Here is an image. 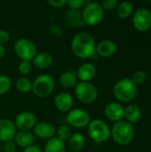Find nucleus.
I'll return each mask as SVG.
<instances>
[{
	"instance_id": "1",
	"label": "nucleus",
	"mask_w": 151,
	"mask_h": 152,
	"mask_svg": "<svg viewBox=\"0 0 151 152\" xmlns=\"http://www.w3.org/2000/svg\"><path fill=\"white\" fill-rule=\"evenodd\" d=\"M72 52L79 58L86 59L93 56L96 51L93 37L85 31L77 33L71 41Z\"/></svg>"
},
{
	"instance_id": "2",
	"label": "nucleus",
	"mask_w": 151,
	"mask_h": 152,
	"mask_svg": "<svg viewBox=\"0 0 151 152\" xmlns=\"http://www.w3.org/2000/svg\"><path fill=\"white\" fill-rule=\"evenodd\" d=\"M114 141L119 145H128L133 139L134 130L131 123L127 121L116 122L111 131Z\"/></svg>"
},
{
	"instance_id": "3",
	"label": "nucleus",
	"mask_w": 151,
	"mask_h": 152,
	"mask_svg": "<svg viewBox=\"0 0 151 152\" xmlns=\"http://www.w3.org/2000/svg\"><path fill=\"white\" fill-rule=\"evenodd\" d=\"M55 82L52 76L48 74H42L36 77L32 83V92L33 94L39 97L44 98L49 96L54 89Z\"/></svg>"
},
{
	"instance_id": "4",
	"label": "nucleus",
	"mask_w": 151,
	"mask_h": 152,
	"mask_svg": "<svg viewBox=\"0 0 151 152\" xmlns=\"http://www.w3.org/2000/svg\"><path fill=\"white\" fill-rule=\"evenodd\" d=\"M136 93V86L129 78L120 79L114 86V94L116 98L124 102L132 101L135 97Z\"/></svg>"
},
{
	"instance_id": "5",
	"label": "nucleus",
	"mask_w": 151,
	"mask_h": 152,
	"mask_svg": "<svg viewBox=\"0 0 151 152\" xmlns=\"http://www.w3.org/2000/svg\"><path fill=\"white\" fill-rule=\"evenodd\" d=\"M104 16L103 7L101 4L96 2H91L84 8L82 12V17L84 22L90 26H94L99 24Z\"/></svg>"
},
{
	"instance_id": "6",
	"label": "nucleus",
	"mask_w": 151,
	"mask_h": 152,
	"mask_svg": "<svg viewBox=\"0 0 151 152\" xmlns=\"http://www.w3.org/2000/svg\"><path fill=\"white\" fill-rule=\"evenodd\" d=\"M90 137L96 142H103L110 137V130L108 125L101 119H93L88 124Z\"/></svg>"
},
{
	"instance_id": "7",
	"label": "nucleus",
	"mask_w": 151,
	"mask_h": 152,
	"mask_svg": "<svg viewBox=\"0 0 151 152\" xmlns=\"http://www.w3.org/2000/svg\"><path fill=\"white\" fill-rule=\"evenodd\" d=\"M75 94L77 98L84 103H92L98 96V91L95 86L90 82L83 81H80L75 86Z\"/></svg>"
},
{
	"instance_id": "8",
	"label": "nucleus",
	"mask_w": 151,
	"mask_h": 152,
	"mask_svg": "<svg viewBox=\"0 0 151 152\" xmlns=\"http://www.w3.org/2000/svg\"><path fill=\"white\" fill-rule=\"evenodd\" d=\"M14 51L21 61H29L36 54L35 44L28 38H19L14 44Z\"/></svg>"
},
{
	"instance_id": "9",
	"label": "nucleus",
	"mask_w": 151,
	"mask_h": 152,
	"mask_svg": "<svg viewBox=\"0 0 151 152\" xmlns=\"http://www.w3.org/2000/svg\"><path fill=\"white\" fill-rule=\"evenodd\" d=\"M68 123L74 127H84L90 123V116L82 109H73L67 115Z\"/></svg>"
},
{
	"instance_id": "10",
	"label": "nucleus",
	"mask_w": 151,
	"mask_h": 152,
	"mask_svg": "<svg viewBox=\"0 0 151 152\" xmlns=\"http://www.w3.org/2000/svg\"><path fill=\"white\" fill-rule=\"evenodd\" d=\"M36 124V118L34 113L30 111H22L15 118V127L20 131H29Z\"/></svg>"
},
{
	"instance_id": "11",
	"label": "nucleus",
	"mask_w": 151,
	"mask_h": 152,
	"mask_svg": "<svg viewBox=\"0 0 151 152\" xmlns=\"http://www.w3.org/2000/svg\"><path fill=\"white\" fill-rule=\"evenodd\" d=\"M133 22L137 30H148L151 27V12L147 9L138 10L133 15Z\"/></svg>"
},
{
	"instance_id": "12",
	"label": "nucleus",
	"mask_w": 151,
	"mask_h": 152,
	"mask_svg": "<svg viewBox=\"0 0 151 152\" xmlns=\"http://www.w3.org/2000/svg\"><path fill=\"white\" fill-rule=\"evenodd\" d=\"M33 132H34V134L38 138L49 140L54 137L55 127L53 124L49 122L42 121L35 125V126L33 127Z\"/></svg>"
},
{
	"instance_id": "13",
	"label": "nucleus",
	"mask_w": 151,
	"mask_h": 152,
	"mask_svg": "<svg viewBox=\"0 0 151 152\" xmlns=\"http://www.w3.org/2000/svg\"><path fill=\"white\" fill-rule=\"evenodd\" d=\"M16 134L14 123L8 118H0V142L11 141Z\"/></svg>"
},
{
	"instance_id": "14",
	"label": "nucleus",
	"mask_w": 151,
	"mask_h": 152,
	"mask_svg": "<svg viewBox=\"0 0 151 152\" xmlns=\"http://www.w3.org/2000/svg\"><path fill=\"white\" fill-rule=\"evenodd\" d=\"M74 104V100L71 94L66 92H61L56 94L54 98V105L60 111L65 112L71 110Z\"/></svg>"
},
{
	"instance_id": "15",
	"label": "nucleus",
	"mask_w": 151,
	"mask_h": 152,
	"mask_svg": "<svg viewBox=\"0 0 151 152\" xmlns=\"http://www.w3.org/2000/svg\"><path fill=\"white\" fill-rule=\"evenodd\" d=\"M104 112H105L106 117L109 120L118 122L124 117L125 109L123 108L121 104L117 102H110L105 107Z\"/></svg>"
},
{
	"instance_id": "16",
	"label": "nucleus",
	"mask_w": 151,
	"mask_h": 152,
	"mask_svg": "<svg viewBox=\"0 0 151 152\" xmlns=\"http://www.w3.org/2000/svg\"><path fill=\"white\" fill-rule=\"evenodd\" d=\"M65 20L66 23L72 28L81 27L85 24L82 17V12L79 10H75V9H69L66 12Z\"/></svg>"
},
{
	"instance_id": "17",
	"label": "nucleus",
	"mask_w": 151,
	"mask_h": 152,
	"mask_svg": "<svg viewBox=\"0 0 151 152\" xmlns=\"http://www.w3.org/2000/svg\"><path fill=\"white\" fill-rule=\"evenodd\" d=\"M96 74V69L95 67L91 63H84L81 66H79L77 77L83 82H89L92 80Z\"/></svg>"
},
{
	"instance_id": "18",
	"label": "nucleus",
	"mask_w": 151,
	"mask_h": 152,
	"mask_svg": "<svg viewBox=\"0 0 151 152\" xmlns=\"http://www.w3.org/2000/svg\"><path fill=\"white\" fill-rule=\"evenodd\" d=\"M53 61V58L52 54L46 52H42L37 54L33 58V64L38 68V69H47L52 66Z\"/></svg>"
},
{
	"instance_id": "19",
	"label": "nucleus",
	"mask_w": 151,
	"mask_h": 152,
	"mask_svg": "<svg viewBox=\"0 0 151 152\" xmlns=\"http://www.w3.org/2000/svg\"><path fill=\"white\" fill-rule=\"evenodd\" d=\"M96 51L101 56L109 57V56H112L116 53L117 45L111 40H102L97 45Z\"/></svg>"
},
{
	"instance_id": "20",
	"label": "nucleus",
	"mask_w": 151,
	"mask_h": 152,
	"mask_svg": "<svg viewBox=\"0 0 151 152\" xmlns=\"http://www.w3.org/2000/svg\"><path fill=\"white\" fill-rule=\"evenodd\" d=\"M14 142L16 145L27 148L32 145L34 142V135L29 131H20L14 136Z\"/></svg>"
},
{
	"instance_id": "21",
	"label": "nucleus",
	"mask_w": 151,
	"mask_h": 152,
	"mask_svg": "<svg viewBox=\"0 0 151 152\" xmlns=\"http://www.w3.org/2000/svg\"><path fill=\"white\" fill-rule=\"evenodd\" d=\"M44 152H66L64 142L58 137H53L47 141L44 146Z\"/></svg>"
},
{
	"instance_id": "22",
	"label": "nucleus",
	"mask_w": 151,
	"mask_h": 152,
	"mask_svg": "<svg viewBox=\"0 0 151 152\" xmlns=\"http://www.w3.org/2000/svg\"><path fill=\"white\" fill-rule=\"evenodd\" d=\"M85 140L82 134L76 133L69 139V146L72 151L79 152L85 146Z\"/></svg>"
},
{
	"instance_id": "23",
	"label": "nucleus",
	"mask_w": 151,
	"mask_h": 152,
	"mask_svg": "<svg viewBox=\"0 0 151 152\" xmlns=\"http://www.w3.org/2000/svg\"><path fill=\"white\" fill-rule=\"evenodd\" d=\"M60 83L63 87L66 88H71L77 86V74H75L72 71H66L63 72L60 76Z\"/></svg>"
},
{
	"instance_id": "24",
	"label": "nucleus",
	"mask_w": 151,
	"mask_h": 152,
	"mask_svg": "<svg viewBox=\"0 0 151 152\" xmlns=\"http://www.w3.org/2000/svg\"><path fill=\"white\" fill-rule=\"evenodd\" d=\"M124 117L129 123H136L141 118V110L136 105H129L125 110Z\"/></svg>"
},
{
	"instance_id": "25",
	"label": "nucleus",
	"mask_w": 151,
	"mask_h": 152,
	"mask_svg": "<svg viewBox=\"0 0 151 152\" xmlns=\"http://www.w3.org/2000/svg\"><path fill=\"white\" fill-rule=\"evenodd\" d=\"M117 15L120 18H127L133 12V5L129 2H122L117 6Z\"/></svg>"
},
{
	"instance_id": "26",
	"label": "nucleus",
	"mask_w": 151,
	"mask_h": 152,
	"mask_svg": "<svg viewBox=\"0 0 151 152\" xmlns=\"http://www.w3.org/2000/svg\"><path fill=\"white\" fill-rule=\"evenodd\" d=\"M16 87L21 93H28L32 88V83L27 77H20L16 81Z\"/></svg>"
},
{
	"instance_id": "27",
	"label": "nucleus",
	"mask_w": 151,
	"mask_h": 152,
	"mask_svg": "<svg viewBox=\"0 0 151 152\" xmlns=\"http://www.w3.org/2000/svg\"><path fill=\"white\" fill-rule=\"evenodd\" d=\"M72 135V130L69 126L67 125H61L57 131V137L61 140L62 142L69 140L70 136Z\"/></svg>"
},
{
	"instance_id": "28",
	"label": "nucleus",
	"mask_w": 151,
	"mask_h": 152,
	"mask_svg": "<svg viewBox=\"0 0 151 152\" xmlns=\"http://www.w3.org/2000/svg\"><path fill=\"white\" fill-rule=\"evenodd\" d=\"M12 86L11 78L5 75H0V95L8 92Z\"/></svg>"
},
{
	"instance_id": "29",
	"label": "nucleus",
	"mask_w": 151,
	"mask_h": 152,
	"mask_svg": "<svg viewBox=\"0 0 151 152\" xmlns=\"http://www.w3.org/2000/svg\"><path fill=\"white\" fill-rule=\"evenodd\" d=\"M147 78V76L145 74V72L142 71V70H137L133 73V77H132V81L133 83L136 86V85H142L145 82Z\"/></svg>"
},
{
	"instance_id": "30",
	"label": "nucleus",
	"mask_w": 151,
	"mask_h": 152,
	"mask_svg": "<svg viewBox=\"0 0 151 152\" xmlns=\"http://www.w3.org/2000/svg\"><path fill=\"white\" fill-rule=\"evenodd\" d=\"M18 69L20 74L28 75V73H30L32 69V64L30 63L29 61H20L18 66Z\"/></svg>"
},
{
	"instance_id": "31",
	"label": "nucleus",
	"mask_w": 151,
	"mask_h": 152,
	"mask_svg": "<svg viewBox=\"0 0 151 152\" xmlns=\"http://www.w3.org/2000/svg\"><path fill=\"white\" fill-rule=\"evenodd\" d=\"M3 150L4 152H16L17 151V145L15 144L14 141H7L4 142Z\"/></svg>"
},
{
	"instance_id": "32",
	"label": "nucleus",
	"mask_w": 151,
	"mask_h": 152,
	"mask_svg": "<svg viewBox=\"0 0 151 152\" xmlns=\"http://www.w3.org/2000/svg\"><path fill=\"white\" fill-rule=\"evenodd\" d=\"M49 30H50V32L53 35V36H55V37H61L62 35H63V30H62V28L60 27V26H58V25H56V24H51L50 26H49Z\"/></svg>"
},
{
	"instance_id": "33",
	"label": "nucleus",
	"mask_w": 151,
	"mask_h": 152,
	"mask_svg": "<svg viewBox=\"0 0 151 152\" xmlns=\"http://www.w3.org/2000/svg\"><path fill=\"white\" fill-rule=\"evenodd\" d=\"M67 4L70 7V9L79 10L80 7H82L85 4L84 0H69L67 1Z\"/></svg>"
},
{
	"instance_id": "34",
	"label": "nucleus",
	"mask_w": 151,
	"mask_h": 152,
	"mask_svg": "<svg viewBox=\"0 0 151 152\" xmlns=\"http://www.w3.org/2000/svg\"><path fill=\"white\" fill-rule=\"evenodd\" d=\"M117 0H103L101 2V6L107 10H112L117 7Z\"/></svg>"
},
{
	"instance_id": "35",
	"label": "nucleus",
	"mask_w": 151,
	"mask_h": 152,
	"mask_svg": "<svg viewBox=\"0 0 151 152\" xmlns=\"http://www.w3.org/2000/svg\"><path fill=\"white\" fill-rule=\"evenodd\" d=\"M10 39L9 33L4 29H0V45H3L4 44L7 43Z\"/></svg>"
},
{
	"instance_id": "36",
	"label": "nucleus",
	"mask_w": 151,
	"mask_h": 152,
	"mask_svg": "<svg viewBox=\"0 0 151 152\" xmlns=\"http://www.w3.org/2000/svg\"><path fill=\"white\" fill-rule=\"evenodd\" d=\"M47 3L53 6V7H62L63 5H65L67 4V1L66 0H47Z\"/></svg>"
},
{
	"instance_id": "37",
	"label": "nucleus",
	"mask_w": 151,
	"mask_h": 152,
	"mask_svg": "<svg viewBox=\"0 0 151 152\" xmlns=\"http://www.w3.org/2000/svg\"><path fill=\"white\" fill-rule=\"evenodd\" d=\"M23 152H43L42 150L36 145H30L27 148H25V150L23 151Z\"/></svg>"
},
{
	"instance_id": "38",
	"label": "nucleus",
	"mask_w": 151,
	"mask_h": 152,
	"mask_svg": "<svg viewBox=\"0 0 151 152\" xmlns=\"http://www.w3.org/2000/svg\"><path fill=\"white\" fill-rule=\"evenodd\" d=\"M4 54H5V49L3 45H0V60L4 56Z\"/></svg>"
},
{
	"instance_id": "39",
	"label": "nucleus",
	"mask_w": 151,
	"mask_h": 152,
	"mask_svg": "<svg viewBox=\"0 0 151 152\" xmlns=\"http://www.w3.org/2000/svg\"><path fill=\"white\" fill-rule=\"evenodd\" d=\"M2 151H3V147H2L1 144H0V152H2Z\"/></svg>"
}]
</instances>
